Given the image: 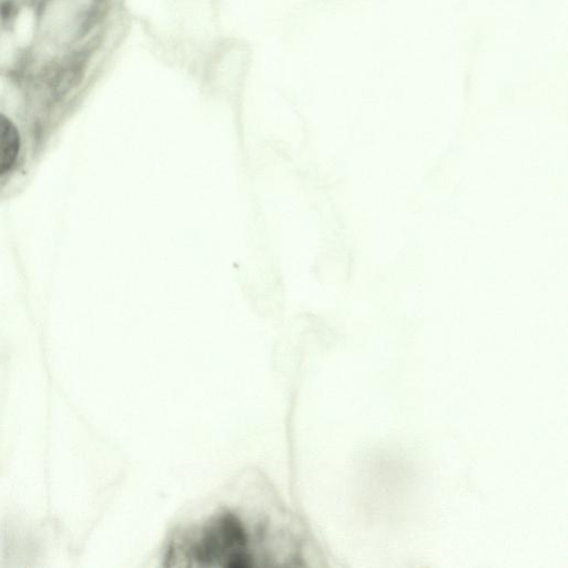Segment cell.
<instances>
[{"label":"cell","instance_id":"6da1fadb","mask_svg":"<svg viewBox=\"0 0 568 568\" xmlns=\"http://www.w3.org/2000/svg\"><path fill=\"white\" fill-rule=\"evenodd\" d=\"M301 528L260 474H248L181 519L163 559L173 567L271 568L300 566Z\"/></svg>","mask_w":568,"mask_h":568},{"label":"cell","instance_id":"7a4b0ae2","mask_svg":"<svg viewBox=\"0 0 568 568\" xmlns=\"http://www.w3.org/2000/svg\"><path fill=\"white\" fill-rule=\"evenodd\" d=\"M20 150V136L14 124L0 114V175L14 164Z\"/></svg>","mask_w":568,"mask_h":568}]
</instances>
